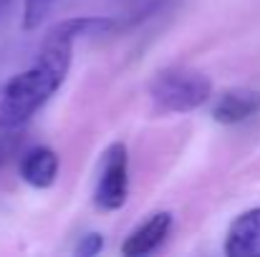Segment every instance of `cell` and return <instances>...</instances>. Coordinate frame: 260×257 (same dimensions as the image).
I'll use <instances>...</instances> for the list:
<instances>
[{"label": "cell", "instance_id": "obj_1", "mask_svg": "<svg viewBox=\"0 0 260 257\" xmlns=\"http://www.w3.org/2000/svg\"><path fill=\"white\" fill-rule=\"evenodd\" d=\"M114 25L116 23L104 15H79L56 23L48 30L36 63L0 84V131H20L63 86L79 38L109 33Z\"/></svg>", "mask_w": 260, "mask_h": 257}, {"label": "cell", "instance_id": "obj_2", "mask_svg": "<svg viewBox=\"0 0 260 257\" xmlns=\"http://www.w3.org/2000/svg\"><path fill=\"white\" fill-rule=\"evenodd\" d=\"M149 96L165 114H187L200 108L212 96V81L194 68L170 66L152 76Z\"/></svg>", "mask_w": 260, "mask_h": 257}, {"label": "cell", "instance_id": "obj_3", "mask_svg": "<svg viewBox=\"0 0 260 257\" xmlns=\"http://www.w3.org/2000/svg\"><path fill=\"white\" fill-rule=\"evenodd\" d=\"M126 197H129V152L121 141H116L101 157L93 202L104 212H116L126 204Z\"/></svg>", "mask_w": 260, "mask_h": 257}, {"label": "cell", "instance_id": "obj_4", "mask_svg": "<svg viewBox=\"0 0 260 257\" xmlns=\"http://www.w3.org/2000/svg\"><path fill=\"white\" fill-rule=\"evenodd\" d=\"M258 114H260V91L245 88V86L222 91L217 96L215 106H212V119L217 124H225V126L243 124V121H248V119H253Z\"/></svg>", "mask_w": 260, "mask_h": 257}, {"label": "cell", "instance_id": "obj_5", "mask_svg": "<svg viewBox=\"0 0 260 257\" xmlns=\"http://www.w3.org/2000/svg\"><path fill=\"white\" fill-rule=\"evenodd\" d=\"M174 217L170 212H154L152 217H147L121 245V255L126 257H142L154 252L172 232Z\"/></svg>", "mask_w": 260, "mask_h": 257}, {"label": "cell", "instance_id": "obj_6", "mask_svg": "<svg viewBox=\"0 0 260 257\" xmlns=\"http://www.w3.org/2000/svg\"><path fill=\"white\" fill-rule=\"evenodd\" d=\"M228 257H260V207L238 214L225 235Z\"/></svg>", "mask_w": 260, "mask_h": 257}, {"label": "cell", "instance_id": "obj_7", "mask_svg": "<svg viewBox=\"0 0 260 257\" xmlns=\"http://www.w3.org/2000/svg\"><path fill=\"white\" fill-rule=\"evenodd\" d=\"M58 154L48 146H33L28 149L20 162H18V171L20 179L36 189H48L56 184L58 179Z\"/></svg>", "mask_w": 260, "mask_h": 257}, {"label": "cell", "instance_id": "obj_8", "mask_svg": "<svg viewBox=\"0 0 260 257\" xmlns=\"http://www.w3.org/2000/svg\"><path fill=\"white\" fill-rule=\"evenodd\" d=\"M56 0H23V30H36L51 13Z\"/></svg>", "mask_w": 260, "mask_h": 257}, {"label": "cell", "instance_id": "obj_9", "mask_svg": "<svg viewBox=\"0 0 260 257\" xmlns=\"http://www.w3.org/2000/svg\"><path fill=\"white\" fill-rule=\"evenodd\" d=\"M20 149V134L15 131H0V167Z\"/></svg>", "mask_w": 260, "mask_h": 257}, {"label": "cell", "instance_id": "obj_10", "mask_svg": "<svg viewBox=\"0 0 260 257\" xmlns=\"http://www.w3.org/2000/svg\"><path fill=\"white\" fill-rule=\"evenodd\" d=\"M101 247H104V240H101V235L91 232V235H84V237H81V242L76 245V255H81V257L99 255V252H101Z\"/></svg>", "mask_w": 260, "mask_h": 257}, {"label": "cell", "instance_id": "obj_11", "mask_svg": "<svg viewBox=\"0 0 260 257\" xmlns=\"http://www.w3.org/2000/svg\"><path fill=\"white\" fill-rule=\"evenodd\" d=\"M5 5H8V0H0V15H3V10H5Z\"/></svg>", "mask_w": 260, "mask_h": 257}]
</instances>
